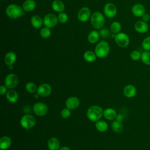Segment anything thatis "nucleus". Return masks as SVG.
<instances>
[{
	"mask_svg": "<svg viewBox=\"0 0 150 150\" xmlns=\"http://www.w3.org/2000/svg\"><path fill=\"white\" fill-rule=\"evenodd\" d=\"M103 110L98 105H92L87 111V117L91 121H98L103 115Z\"/></svg>",
	"mask_w": 150,
	"mask_h": 150,
	"instance_id": "nucleus-1",
	"label": "nucleus"
},
{
	"mask_svg": "<svg viewBox=\"0 0 150 150\" xmlns=\"http://www.w3.org/2000/svg\"><path fill=\"white\" fill-rule=\"evenodd\" d=\"M6 13L11 19H18L22 16L23 9L17 4H11L6 9Z\"/></svg>",
	"mask_w": 150,
	"mask_h": 150,
	"instance_id": "nucleus-2",
	"label": "nucleus"
},
{
	"mask_svg": "<svg viewBox=\"0 0 150 150\" xmlns=\"http://www.w3.org/2000/svg\"><path fill=\"white\" fill-rule=\"evenodd\" d=\"M110 52L109 44L105 40L99 42L95 47V53L97 57L103 58L106 57Z\"/></svg>",
	"mask_w": 150,
	"mask_h": 150,
	"instance_id": "nucleus-3",
	"label": "nucleus"
},
{
	"mask_svg": "<svg viewBox=\"0 0 150 150\" xmlns=\"http://www.w3.org/2000/svg\"><path fill=\"white\" fill-rule=\"evenodd\" d=\"M90 22L92 26L97 29H101L104 25L105 19L103 15L100 12H94L90 18Z\"/></svg>",
	"mask_w": 150,
	"mask_h": 150,
	"instance_id": "nucleus-4",
	"label": "nucleus"
},
{
	"mask_svg": "<svg viewBox=\"0 0 150 150\" xmlns=\"http://www.w3.org/2000/svg\"><path fill=\"white\" fill-rule=\"evenodd\" d=\"M36 122L35 118L29 114L23 115L20 121L21 126L26 129H29L33 127L36 124Z\"/></svg>",
	"mask_w": 150,
	"mask_h": 150,
	"instance_id": "nucleus-5",
	"label": "nucleus"
},
{
	"mask_svg": "<svg viewBox=\"0 0 150 150\" xmlns=\"http://www.w3.org/2000/svg\"><path fill=\"white\" fill-rule=\"evenodd\" d=\"M114 39L117 45L121 47H125L129 43V38L128 36L124 32H119L118 33L115 34Z\"/></svg>",
	"mask_w": 150,
	"mask_h": 150,
	"instance_id": "nucleus-6",
	"label": "nucleus"
},
{
	"mask_svg": "<svg viewBox=\"0 0 150 150\" xmlns=\"http://www.w3.org/2000/svg\"><path fill=\"white\" fill-rule=\"evenodd\" d=\"M19 83V79L15 74H8L5 79V85L9 89L15 88Z\"/></svg>",
	"mask_w": 150,
	"mask_h": 150,
	"instance_id": "nucleus-7",
	"label": "nucleus"
},
{
	"mask_svg": "<svg viewBox=\"0 0 150 150\" xmlns=\"http://www.w3.org/2000/svg\"><path fill=\"white\" fill-rule=\"evenodd\" d=\"M57 17L53 13H47L43 18V25L49 28L54 27L58 22Z\"/></svg>",
	"mask_w": 150,
	"mask_h": 150,
	"instance_id": "nucleus-8",
	"label": "nucleus"
},
{
	"mask_svg": "<svg viewBox=\"0 0 150 150\" xmlns=\"http://www.w3.org/2000/svg\"><path fill=\"white\" fill-rule=\"evenodd\" d=\"M33 111L34 113L38 116H44L47 114L48 108L46 104L39 102L33 105Z\"/></svg>",
	"mask_w": 150,
	"mask_h": 150,
	"instance_id": "nucleus-9",
	"label": "nucleus"
},
{
	"mask_svg": "<svg viewBox=\"0 0 150 150\" xmlns=\"http://www.w3.org/2000/svg\"><path fill=\"white\" fill-rule=\"evenodd\" d=\"M117 12V9L115 5L112 3H107L104 6V13L108 18H114Z\"/></svg>",
	"mask_w": 150,
	"mask_h": 150,
	"instance_id": "nucleus-10",
	"label": "nucleus"
},
{
	"mask_svg": "<svg viewBox=\"0 0 150 150\" xmlns=\"http://www.w3.org/2000/svg\"><path fill=\"white\" fill-rule=\"evenodd\" d=\"M91 16L90 9L87 7H83L77 13L78 19L82 22L87 21Z\"/></svg>",
	"mask_w": 150,
	"mask_h": 150,
	"instance_id": "nucleus-11",
	"label": "nucleus"
},
{
	"mask_svg": "<svg viewBox=\"0 0 150 150\" xmlns=\"http://www.w3.org/2000/svg\"><path fill=\"white\" fill-rule=\"evenodd\" d=\"M52 90V87L49 84L47 83H43L38 87L37 93L40 96L45 97L49 96L51 94Z\"/></svg>",
	"mask_w": 150,
	"mask_h": 150,
	"instance_id": "nucleus-12",
	"label": "nucleus"
},
{
	"mask_svg": "<svg viewBox=\"0 0 150 150\" xmlns=\"http://www.w3.org/2000/svg\"><path fill=\"white\" fill-rule=\"evenodd\" d=\"M132 14L137 17H142L145 13V9L144 6L141 4H134L131 9Z\"/></svg>",
	"mask_w": 150,
	"mask_h": 150,
	"instance_id": "nucleus-13",
	"label": "nucleus"
},
{
	"mask_svg": "<svg viewBox=\"0 0 150 150\" xmlns=\"http://www.w3.org/2000/svg\"><path fill=\"white\" fill-rule=\"evenodd\" d=\"M135 30L139 33H145L149 29V26L146 22L143 21H138L134 25Z\"/></svg>",
	"mask_w": 150,
	"mask_h": 150,
	"instance_id": "nucleus-14",
	"label": "nucleus"
},
{
	"mask_svg": "<svg viewBox=\"0 0 150 150\" xmlns=\"http://www.w3.org/2000/svg\"><path fill=\"white\" fill-rule=\"evenodd\" d=\"M80 104V100L76 97H70L66 101V106L70 110L77 108Z\"/></svg>",
	"mask_w": 150,
	"mask_h": 150,
	"instance_id": "nucleus-15",
	"label": "nucleus"
},
{
	"mask_svg": "<svg viewBox=\"0 0 150 150\" xmlns=\"http://www.w3.org/2000/svg\"><path fill=\"white\" fill-rule=\"evenodd\" d=\"M124 96L127 98L134 97L137 94V88L132 84H128L125 86L123 90Z\"/></svg>",
	"mask_w": 150,
	"mask_h": 150,
	"instance_id": "nucleus-16",
	"label": "nucleus"
},
{
	"mask_svg": "<svg viewBox=\"0 0 150 150\" xmlns=\"http://www.w3.org/2000/svg\"><path fill=\"white\" fill-rule=\"evenodd\" d=\"M30 23L33 27L35 29L40 28L43 24V19L39 15H34L32 16Z\"/></svg>",
	"mask_w": 150,
	"mask_h": 150,
	"instance_id": "nucleus-17",
	"label": "nucleus"
},
{
	"mask_svg": "<svg viewBox=\"0 0 150 150\" xmlns=\"http://www.w3.org/2000/svg\"><path fill=\"white\" fill-rule=\"evenodd\" d=\"M52 8L56 12H62L65 8L64 3L61 0H54L52 4Z\"/></svg>",
	"mask_w": 150,
	"mask_h": 150,
	"instance_id": "nucleus-18",
	"label": "nucleus"
},
{
	"mask_svg": "<svg viewBox=\"0 0 150 150\" xmlns=\"http://www.w3.org/2000/svg\"><path fill=\"white\" fill-rule=\"evenodd\" d=\"M36 8V2L34 0H26L22 4V9L24 11L30 12Z\"/></svg>",
	"mask_w": 150,
	"mask_h": 150,
	"instance_id": "nucleus-19",
	"label": "nucleus"
},
{
	"mask_svg": "<svg viewBox=\"0 0 150 150\" xmlns=\"http://www.w3.org/2000/svg\"><path fill=\"white\" fill-rule=\"evenodd\" d=\"M47 146L50 150H59L60 148V142L57 138L52 137L47 142Z\"/></svg>",
	"mask_w": 150,
	"mask_h": 150,
	"instance_id": "nucleus-20",
	"label": "nucleus"
},
{
	"mask_svg": "<svg viewBox=\"0 0 150 150\" xmlns=\"http://www.w3.org/2000/svg\"><path fill=\"white\" fill-rule=\"evenodd\" d=\"M16 60V55L13 52H9L7 53L5 56L4 61L6 65L11 66L15 62Z\"/></svg>",
	"mask_w": 150,
	"mask_h": 150,
	"instance_id": "nucleus-21",
	"label": "nucleus"
},
{
	"mask_svg": "<svg viewBox=\"0 0 150 150\" xmlns=\"http://www.w3.org/2000/svg\"><path fill=\"white\" fill-rule=\"evenodd\" d=\"M11 139L8 136H4L0 139V149L1 150H5L9 148L11 145Z\"/></svg>",
	"mask_w": 150,
	"mask_h": 150,
	"instance_id": "nucleus-22",
	"label": "nucleus"
},
{
	"mask_svg": "<svg viewBox=\"0 0 150 150\" xmlns=\"http://www.w3.org/2000/svg\"><path fill=\"white\" fill-rule=\"evenodd\" d=\"M104 117L108 120H113L116 118L117 115L116 111L111 108H108L104 110L103 112Z\"/></svg>",
	"mask_w": 150,
	"mask_h": 150,
	"instance_id": "nucleus-23",
	"label": "nucleus"
},
{
	"mask_svg": "<svg viewBox=\"0 0 150 150\" xmlns=\"http://www.w3.org/2000/svg\"><path fill=\"white\" fill-rule=\"evenodd\" d=\"M6 98L10 103H14L18 101L19 95L15 90L11 89L6 93Z\"/></svg>",
	"mask_w": 150,
	"mask_h": 150,
	"instance_id": "nucleus-24",
	"label": "nucleus"
},
{
	"mask_svg": "<svg viewBox=\"0 0 150 150\" xmlns=\"http://www.w3.org/2000/svg\"><path fill=\"white\" fill-rule=\"evenodd\" d=\"M100 33L97 30H92L91 31L87 36V40L88 41L92 44L96 43L98 42L99 38H100Z\"/></svg>",
	"mask_w": 150,
	"mask_h": 150,
	"instance_id": "nucleus-25",
	"label": "nucleus"
},
{
	"mask_svg": "<svg viewBox=\"0 0 150 150\" xmlns=\"http://www.w3.org/2000/svg\"><path fill=\"white\" fill-rule=\"evenodd\" d=\"M96 54L95 52L91 50L86 51L83 54L84 59L87 62H93L96 60Z\"/></svg>",
	"mask_w": 150,
	"mask_h": 150,
	"instance_id": "nucleus-26",
	"label": "nucleus"
},
{
	"mask_svg": "<svg viewBox=\"0 0 150 150\" xmlns=\"http://www.w3.org/2000/svg\"><path fill=\"white\" fill-rule=\"evenodd\" d=\"M96 127L100 132H104L108 129V124L105 121L98 120L96 124Z\"/></svg>",
	"mask_w": 150,
	"mask_h": 150,
	"instance_id": "nucleus-27",
	"label": "nucleus"
},
{
	"mask_svg": "<svg viewBox=\"0 0 150 150\" xmlns=\"http://www.w3.org/2000/svg\"><path fill=\"white\" fill-rule=\"evenodd\" d=\"M111 127L112 130L117 133L120 132L122 131L123 129V125L121 122L118 121L117 120L114 121L111 124Z\"/></svg>",
	"mask_w": 150,
	"mask_h": 150,
	"instance_id": "nucleus-28",
	"label": "nucleus"
},
{
	"mask_svg": "<svg viewBox=\"0 0 150 150\" xmlns=\"http://www.w3.org/2000/svg\"><path fill=\"white\" fill-rule=\"evenodd\" d=\"M141 59L144 64L150 66V51L143 52L141 53Z\"/></svg>",
	"mask_w": 150,
	"mask_h": 150,
	"instance_id": "nucleus-29",
	"label": "nucleus"
},
{
	"mask_svg": "<svg viewBox=\"0 0 150 150\" xmlns=\"http://www.w3.org/2000/svg\"><path fill=\"white\" fill-rule=\"evenodd\" d=\"M121 29V25L119 22L114 21L111 24L110 30L114 34L118 33L120 32Z\"/></svg>",
	"mask_w": 150,
	"mask_h": 150,
	"instance_id": "nucleus-30",
	"label": "nucleus"
},
{
	"mask_svg": "<svg viewBox=\"0 0 150 150\" xmlns=\"http://www.w3.org/2000/svg\"><path fill=\"white\" fill-rule=\"evenodd\" d=\"M40 35L43 39H47L51 35V30L49 28L46 26L42 28L40 31Z\"/></svg>",
	"mask_w": 150,
	"mask_h": 150,
	"instance_id": "nucleus-31",
	"label": "nucleus"
},
{
	"mask_svg": "<svg viewBox=\"0 0 150 150\" xmlns=\"http://www.w3.org/2000/svg\"><path fill=\"white\" fill-rule=\"evenodd\" d=\"M26 90L30 93H34L37 91V86L36 84L32 82H28L26 84Z\"/></svg>",
	"mask_w": 150,
	"mask_h": 150,
	"instance_id": "nucleus-32",
	"label": "nucleus"
},
{
	"mask_svg": "<svg viewBox=\"0 0 150 150\" xmlns=\"http://www.w3.org/2000/svg\"><path fill=\"white\" fill-rule=\"evenodd\" d=\"M142 47L145 51H150V36L146 37L143 40Z\"/></svg>",
	"mask_w": 150,
	"mask_h": 150,
	"instance_id": "nucleus-33",
	"label": "nucleus"
},
{
	"mask_svg": "<svg viewBox=\"0 0 150 150\" xmlns=\"http://www.w3.org/2000/svg\"><path fill=\"white\" fill-rule=\"evenodd\" d=\"M57 18H58V21L60 23H65L67 22L69 17L66 13L62 12H60L59 13V15L57 16Z\"/></svg>",
	"mask_w": 150,
	"mask_h": 150,
	"instance_id": "nucleus-34",
	"label": "nucleus"
},
{
	"mask_svg": "<svg viewBox=\"0 0 150 150\" xmlns=\"http://www.w3.org/2000/svg\"><path fill=\"white\" fill-rule=\"evenodd\" d=\"M130 57L132 60L137 61L141 57V53L138 50H133L130 54Z\"/></svg>",
	"mask_w": 150,
	"mask_h": 150,
	"instance_id": "nucleus-35",
	"label": "nucleus"
},
{
	"mask_svg": "<svg viewBox=\"0 0 150 150\" xmlns=\"http://www.w3.org/2000/svg\"><path fill=\"white\" fill-rule=\"evenodd\" d=\"M100 35L104 39H107L109 38L111 36V32L110 30H108L107 29H102L99 32Z\"/></svg>",
	"mask_w": 150,
	"mask_h": 150,
	"instance_id": "nucleus-36",
	"label": "nucleus"
},
{
	"mask_svg": "<svg viewBox=\"0 0 150 150\" xmlns=\"http://www.w3.org/2000/svg\"><path fill=\"white\" fill-rule=\"evenodd\" d=\"M61 116L64 118H67L70 116V110L68 108H64L61 111Z\"/></svg>",
	"mask_w": 150,
	"mask_h": 150,
	"instance_id": "nucleus-37",
	"label": "nucleus"
},
{
	"mask_svg": "<svg viewBox=\"0 0 150 150\" xmlns=\"http://www.w3.org/2000/svg\"><path fill=\"white\" fill-rule=\"evenodd\" d=\"M7 93V87L6 86L2 85L0 86V94L1 95H4Z\"/></svg>",
	"mask_w": 150,
	"mask_h": 150,
	"instance_id": "nucleus-38",
	"label": "nucleus"
},
{
	"mask_svg": "<svg viewBox=\"0 0 150 150\" xmlns=\"http://www.w3.org/2000/svg\"><path fill=\"white\" fill-rule=\"evenodd\" d=\"M141 18H142V21H144V22H148V21L150 20V15H149L148 13H145L142 15V16Z\"/></svg>",
	"mask_w": 150,
	"mask_h": 150,
	"instance_id": "nucleus-39",
	"label": "nucleus"
},
{
	"mask_svg": "<svg viewBox=\"0 0 150 150\" xmlns=\"http://www.w3.org/2000/svg\"><path fill=\"white\" fill-rule=\"evenodd\" d=\"M122 119H123V116H122V115H121V114H118V115H117V117H116V120H117V121H118L121 122L122 120Z\"/></svg>",
	"mask_w": 150,
	"mask_h": 150,
	"instance_id": "nucleus-40",
	"label": "nucleus"
},
{
	"mask_svg": "<svg viewBox=\"0 0 150 150\" xmlns=\"http://www.w3.org/2000/svg\"><path fill=\"white\" fill-rule=\"evenodd\" d=\"M59 150H70V149L68 146H63L59 149Z\"/></svg>",
	"mask_w": 150,
	"mask_h": 150,
	"instance_id": "nucleus-41",
	"label": "nucleus"
},
{
	"mask_svg": "<svg viewBox=\"0 0 150 150\" xmlns=\"http://www.w3.org/2000/svg\"></svg>",
	"mask_w": 150,
	"mask_h": 150,
	"instance_id": "nucleus-42",
	"label": "nucleus"
}]
</instances>
